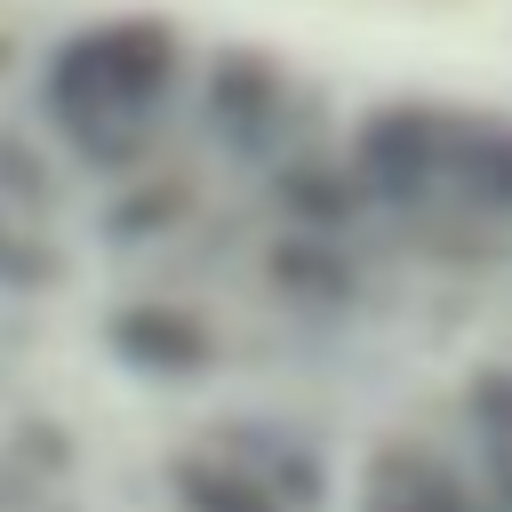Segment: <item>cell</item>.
Wrapping results in <instances>:
<instances>
[{"instance_id":"obj_1","label":"cell","mask_w":512,"mask_h":512,"mask_svg":"<svg viewBox=\"0 0 512 512\" xmlns=\"http://www.w3.org/2000/svg\"><path fill=\"white\" fill-rule=\"evenodd\" d=\"M176 80V40L160 24H104L88 40H72L56 56V112H96L104 128L112 120H152V104L168 96Z\"/></svg>"},{"instance_id":"obj_2","label":"cell","mask_w":512,"mask_h":512,"mask_svg":"<svg viewBox=\"0 0 512 512\" xmlns=\"http://www.w3.org/2000/svg\"><path fill=\"white\" fill-rule=\"evenodd\" d=\"M120 352L136 360V368H200L208 360V328L200 320H184V312H168V304H144V312H128L120 320Z\"/></svg>"}]
</instances>
